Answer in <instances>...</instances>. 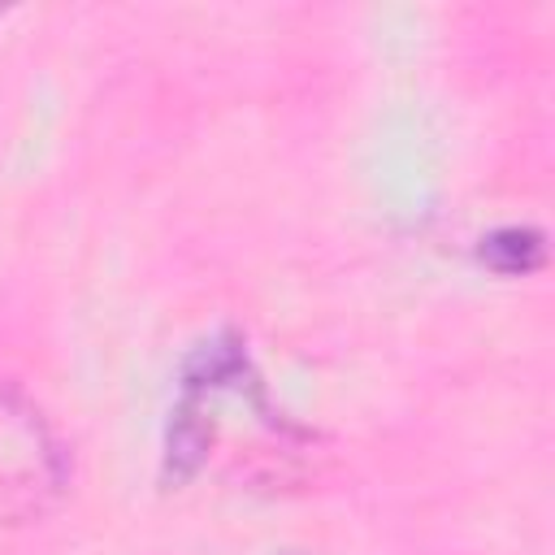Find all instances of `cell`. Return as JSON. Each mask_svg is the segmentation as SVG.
Here are the masks:
<instances>
[{"label":"cell","instance_id":"1","mask_svg":"<svg viewBox=\"0 0 555 555\" xmlns=\"http://www.w3.org/2000/svg\"><path fill=\"white\" fill-rule=\"evenodd\" d=\"M212 447V416H208V395L182 386L169 425H165V481H186Z\"/></svg>","mask_w":555,"mask_h":555},{"label":"cell","instance_id":"2","mask_svg":"<svg viewBox=\"0 0 555 555\" xmlns=\"http://www.w3.org/2000/svg\"><path fill=\"white\" fill-rule=\"evenodd\" d=\"M477 256L486 269H494L499 278H525L533 269H542L546 260V243L533 225H499L477 243Z\"/></svg>","mask_w":555,"mask_h":555}]
</instances>
